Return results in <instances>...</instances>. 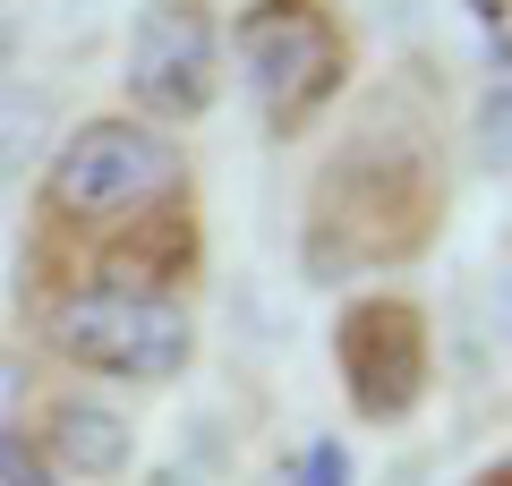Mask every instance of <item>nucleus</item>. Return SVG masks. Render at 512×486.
<instances>
[{
	"label": "nucleus",
	"mask_w": 512,
	"mask_h": 486,
	"mask_svg": "<svg viewBox=\"0 0 512 486\" xmlns=\"http://www.w3.org/2000/svg\"><path fill=\"white\" fill-rule=\"evenodd\" d=\"M453 205V162L444 128L427 120L419 94L384 86L350 111V128L316 154L308 171V214H299V273L325 290L376 282V273L419 265L444 239Z\"/></svg>",
	"instance_id": "1"
},
{
	"label": "nucleus",
	"mask_w": 512,
	"mask_h": 486,
	"mask_svg": "<svg viewBox=\"0 0 512 486\" xmlns=\"http://www.w3.org/2000/svg\"><path fill=\"white\" fill-rule=\"evenodd\" d=\"M188 197H197V180H188V145L171 128L137 120V111H94L52 145V162L35 180V248H26V265L120 239Z\"/></svg>",
	"instance_id": "2"
},
{
	"label": "nucleus",
	"mask_w": 512,
	"mask_h": 486,
	"mask_svg": "<svg viewBox=\"0 0 512 486\" xmlns=\"http://www.w3.org/2000/svg\"><path fill=\"white\" fill-rule=\"evenodd\" d=\"M43 359L94 393H154L197 359V299L180 290H111V282H35L26 290Z\"/></svg>",
	"instance_id": "3"
},
{
	"label": "nucleus",
	"mask_w": 512,
	"mask_h": 486,
	"mask_svg": "<svg viewBox=\"0 0 512 486\" xmlns=\"http://www.w3.org/2000/svg\"><path fill=\"white\" fill-rule=\"evenodd\" d=\"M222 60L239 69L256 128L274 145H299L342 111L359 77V35L342 0H239V18L222 26Z\"/></svg>",
	"instance_id": "4"
},
{
	"label": "nucleus",
	"mask_w": 512,
	"mask_h": 486,
	"mask_svg": "<svg viewBox=\"0 0 512 486\" xmlns=\"http://www.w3.org/2000/svg\"><path fill=\"white\" fill-rule=\"evenodd\" d=\"M333 376L359 427H410L436 401V316L410 290H350L333 316Z\"/></svg>",
	"instance_id": "5"
},
{
	"label": "nucleus",
	"mask_w": 512,
	"mask_h": 486,
	"mask_svg": "<svg viewBox=\"0 0 512 486\" xmlns=\"http://www.w3.org/2000/svg\"><path fill=\"white\" fill-rule=\"evenodd\" d=\"M222 86H231V60H222L214 0H146L137 26H128V52H120L128 111L180 137L222 103Z\"/></svg>",
	"instance_id": "6"
},
{
	"label": "nucleus",
	"mask_w": 512,
	"mask_h": 486,
	"mask_svg": "<svg viewBox=\"0 0 512 486\" xmlns=\"http://www.w3.org/2000/svg\"><path fill=\"white\" fill-rule=\"evenodd\" d=\"M18 427L35 435V452L52 461L60 486H120L128 469H137V418H128L111 393H94V384L43 393Z\"/></svg>",
	"instance_id": "7"
},
{
	"label": "nucleus",
	"mask_w": 512,
	"mask_h": 486,
	"mask_svg": "<svg viewBox=\"0 0 512 486\" xmlns=\"http://www.w3.org/2000/svg\"><path fill=\"white\" fill-rule=\"evenodd\" d=\"M0 486H60L52 461L35 452V435H26L18 418H0Z\"/></svg>",
	"instance_id": "8"
},
{
	"label": "nucleus",
	"mask_w": 512,
	"mask_h": 486,
	"mask_svg": "<svg viewBox=\"0 0 512 486\" xmlns=\"http://www.w3.org/2000/svg\"><path fill=\"white\" fill-rule=\"evenodd\" d=\"M299 486H350V452H342V435H316V444L299 452Z\"/></svg>",
	"instance_id": "9"
},
{
	"label": "nucleus",
	"mask_w": 512,
	"mask_h": 486,
	"mask_svg": "<svg viewBox=\"0 0 512 486\" xmlns=\"http://www.w3.org/2000/svg\"><path fill=\"white\" fill-rule=\"evenodd\" d=\"M461 486H512V452H504V461H487L478 478H461Z\"/></svg>",
	"instance_id": "10"
}]
</instances>
